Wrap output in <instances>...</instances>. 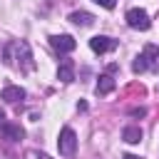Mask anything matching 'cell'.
I'll use <instances>...</instances> for the list:
<instances>
[{
  "label": "cell",
  "mask_w": 159,
  "mask_h": 159,
  "mask_svg": "<svg viewBox=\"0 0 159 159\" xmlns=\"http://www.w3.org/2000/svg\"><path fill=\"white\" fill-rule=\"evenodd\" d=\"M10 50L15 52V57H12V60H17L15 65H17L22 72H30V70L35 67V62H32V52H30V45H27L25 40H17V42H12V45H10ZM12 60H10L7 65H12Z\"/></svg>",
  "instance_id": "1"
},
{
  "label": "cell",
  "mask_w": 159,
  "mask_h": 159,
  "mask_svg": "<svg viewBox=\"0 0 159 159\" xmlns=\"http://www.w3.org/2000/svg\"><path fill=\"white\" fill-rule=\"evenodd\" d=\"M57 149H60V154H62V157H72V154H75V149H77V134H75V129H72V127H65V129L60 132Z\"/></svg>",
  "instance_id": "2"
},
{
  "label": "cell",
  "mask_w": 159,
  "mask_h": 159,
  "mask_svg": "<svg viewBox=\"0 0 159 159\" xmlns=\"http://www.w3.org/2000/svg\"><path fill=\"white\" fill-rule=\"evenodd\" d=\"M127 25L132 27V30H149V25H152V20H149V15L142 10V7H132V10H127Z\"/></svg>",
  "instance_id": "3"
},
{
  "label": "cell",
  "mask_w": 159,
  "mask_h": 159,
  "mask_svg": "<svg viewBox=\"0 0 159 159\" xmlns=\"http://www.w3.org/2000/svg\"><path fill=\"white\" fill-rule=\"evenodd\" d=\"M50 45H52L60 55H67V52H72V50L77 47V42H75L72 35H52V37H50Z\"/></svg>",
  "instance_id": "4"
},
{
  "label": "cell",
  "mask_w": 159,
  "mask_h": 159,
  "mask_svg": "<svg viewBox=\"0 0 159 159\" xmlns=\"http://www.w3.org/2000/svg\"><path fill=\"white\" fill-rule=\"evenodd\" d=\"M89 47H92V52L104 55V52H112V50L117 47V40H112V37H107V35H94V37L89 40Z\"/></svg>",
  "instance_id": "5"
},
{
  "label": "cell",
  "mask_w": 159,
  "mask_h": 159,
  "mask_svg": "<svg viewBox=\"0 0 159 159\" xmlns=\"http://www.w3.org/2000/svg\"><path fill=\"white\" fill-rule=\"evenodd\" d=\"M0 99H5L7 104H15V102L25 99V89H22V87H17V84H7V87L0 92Z\"/></svg>",
  "instance_id": "6"
},
{
  "label": "cell",
  "mask_w": 159,
  "mask_h": 159,
  "mask_svg": "<svg viewBox=\"0 0 159 159\" xmlns=\"http://www.w3.org/2000/svg\"><path fill=\"white\" fill-rule=\"evenodd\" d=\"M142 55H144V60H147V67L159 75V47H157V45H147Z\"/></svg>",
  "instance_id": "7"
},
{
  "label": "cell",
  "mask_w": 159,
  "mask_h": 159,
  "mask_svg": "<svg viewBox=\"0 0 159 159\" xmlns=\"http://www.w3.org/2000/svg\"><path fill=\"white\" fill-rule=\"evenodd\" d=\"M2 134H5L10 142H20V139L25 137L22 127H20V124H10V122H5V124H2Z\"/></svg>",
  "instance_id": "8"
},
{
  "label": "cell",
  "mask_w": 159,
  "mask_h": 159,
  "mask_svg": "<svg viewBox=\"0 0 159 159\" xmlns=\"http://www.w3.org/2000/svg\"><path fill=\"white\" fill-rule=\"evenodd\" d=\"M70 22H75V25H80V27H87V25L94 22V15H89V12H84V10H77V12L70 15Z\"/></svg>",
  "instance_id": "9"
},
{
  "label": "cell",
  "mask_w": 159,
  "mask_h": 159,
  "mask_svg": "<svg viewBox=\"0 0 159 159\" xmlns=\"http://www.w3.org/2000/svg\"><path fill=\"white\" fill-rule=\"evenodd\" d=\"M57 80H60V82H72V80H75V70H72V62H70V60H65V62L57 67Z\"/></svg>",
  "instance_id": "10"
},
{
  "label": "cell",
  "mask_w": 159,
  "mask_h": 159,
  "mask_svg": "<svg viewBox=\"0 0 159 159\" xmlns=\"http://www.w3.org/2000/svg\"><path fill=\"white\" fill-rule=\"evenodd\" d=\"M97 94H109L112 89H114V80L109 77V75H99V80H97Z\"/></svg>",
  "instance_id": "11"
},
{
  "label": "cell",
  "mask_w": 159,
  "mask_h": 159,
  "mask_svg": "<svg viewBox=\"0 0 159 159\" xmlns=\"http://www.w3.org/2000/svg\"><path fill=\"white\" fill-rule=\"evenodd\" d=\"M122 139H124V142H129V144H137V142H142V129H139V127H134V124H129V127H124Z\"/></svg>",
  "instance_id": "12"
},
{
  "label": "cell",
  "mask_w": 159,
  "mask_h": 159,
  "mask_svg": "<svg viewBox=\"0 0 159 159\" xmlns=\"http://www.w3.org/2000/svg\"><path fill=\"white\" fill-rule=\"evenodd\" d=\"M132 70H134L137 75H139V72H144V70H149V67H147V60H144V55H137V57H134V62H132Z\"/></svg>",
  "instance_id": "13"
},
{
  "label": "cell",
  "mask_w": 159,
  "mask_h": 159,
  "mask_svg": "<svg viewBox=\"0 0 159 159\" xmlns=\"http://www.w3.org/2000/svg\"><path fill=\"white\" fill-rule=\"evenodd\" d=\"M25 159H50L47 154H42V152H35V149H30L27 154H25Z\"/></svg>",
  "instance_id": "14"
},
{
  "label": "cell",
  "mask_w": 159,
  "mask_h": 159,
  "mask_svg": "<svg viewBox=\"0 0 159 159\" xmlns=\"http://www.w3.org/2000/svg\"><path fill=\"white\" fill-rule=\"evenodd\" d=\"M97 5H102V7H107V10H112L114 5H117V0H94Z\"/></svg>",
  "instance_id": "15"
},
{
  "label": "cell",
  "mask_w": 159,
  "mask_h": 159,
  "mask_svg": "<svg viewBox=\"0 0 159 159\" xmlns=\"http://www.w3.org/2000/svg\"><path fill=\"white\" fill-rule=\"evenodd\" d=\"M124 159H142V157H137V154H124Z\"/></svg>",
  "instance_id": "16"
},
{
  "label": "cell",
  "mask_w": 159,
  "mask_h": 159,
  "mask_svg": "<svg viewBox=\"0 0 159 159\" xmlns=\"http://www.w3.org/2000/svg\"><path fill=\"white\" fill-rule=\"evenodd\" d=\"M2 124H5V114L0 112V129H2Z\"/></svg>",
  "instance_id": "17"
}]
</instances>
